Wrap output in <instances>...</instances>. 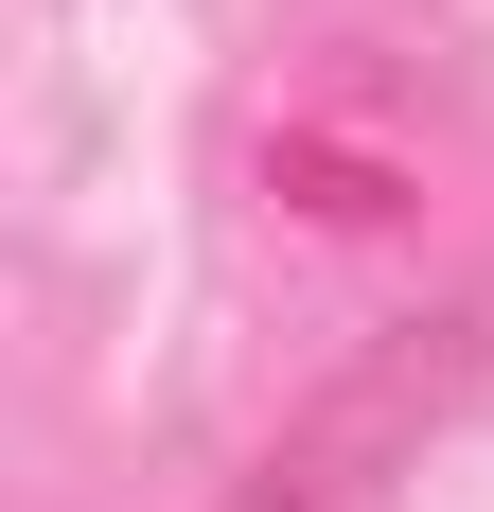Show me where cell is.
<instances>
[{
	"label": "cell",
	"instance_id": "cell-1",
	"mask_svg": "<svg viewBox=\"0 0 494 512\" xmlns=\"http://www.w3.org/2000/svg\"><path fill=\"white\" fill-rule=\"evenodd\" d=\"M459 389H477V318H406L371 371H336V389L300 407V442H265V460H247L230 512H371V495H389V460L459 407Z\"/></svg>",
	"mask_w": 494,
	"mask_h": 512
}]
</instances>
